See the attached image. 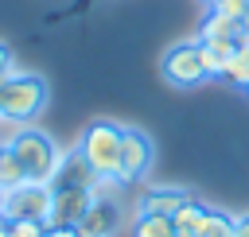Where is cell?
<instances>
[{"label":"cell","instance_id":"29","mask_svg":"<svg viewBox=\"0 0 249 237\" xmlns=\"http://www.w3.org/2000/svg\"><path fill=\"white\" fill-rule=\"evenodd\" d=\"M0 152H4V148H0Z\"/></svg>","mask_w":249,"mask_h":237},{"label":"cell","instance_id":"16","mask_svg":"<svg viewBox=\"0 0 249 237\" xmlns=\"http://www.w3.org/2000/svg\"><path fill=\"white\" fill-rule=\"evenodd\" d=\"M23 183H31L27 171H23V163H19L12 152H0V190H16V186H23Z\"/></svg>","mask_w":249,"mask_h":237},{"label":"cell","instance_id":"24","mask_svg":"<svg viewBox=\"0 0 249 237\" xmlns=\"http://www.w3.org/2000/svg\"><path fill=\"white\" fill-rule=\"evenodd\" d=\"M0 237H8V218H0Z\"/></svg>","mask_w":249,"mask_h":237},{"label":"cell","instance_id":"23","mask_svg":"<svg viewBox=\"0 0 249 237\" xmlns=\"http://www.w3.org/2000/svg\"><path fill=\"white\" fill-rule=\"evenodd\" d=\"M237 47L249 54V23H241V35H237Z\"/></svg>","mask_w":249,"mask_h":237},{"label":"cell","instance_id":"11","mask_svg":"<svg viewBox=\"0 0 249 237\" xmlns=\"http://www.w3.org/2000/svg\"><path fill=\"white\" fill-rule=\"evenodd\" d=\"M237 35H241V19H233V16L218 12V8H206L202 23H198V31H195V39H198V43H214V39H237Z\"/></svg>","mask_w":249,"mask_h":237},{"label":"cell","instance_id":"28","mask_svg":"<svg viewBox=\"0 0 249 237\" xmlns=\"http://www.w3.org/2000/svg\"><path fill=\"white\" fill-rule=\"evenodd\" d=\"M179 237H183V233H179Z\"/></svg>","mask_w":249,"mask_h":237},{"label":"cell","instance_id":"18","mask_svg":"<svg viewBox=\"0 0 249 237\" xmlns=\"http://www.w3.org/2000/svg\"><path fill=\"white\" fill-rule=\"evenodd\" d=\"M23 128H27V124H19V120H12V117H4V113H0V148L8 152V148L16 144V136H19Z\"/></svg>","mask_w":249,"mask_h":237},{"label":"cell","instance_id":"19","mask_svg":"<svg viewBox=\"0 0 249 237\" xmlns=\"http://www.w3.org/2000/svg\"><path fill=\"white\" fill-rule=\"evenodd\" d=\"M218 12H226V16H233V19H241L245 23V12H249V0H218L214 4Z\"/></svg>","mask_w":249,"mask_h":237},{"label":"cell","instance_id":"2","mask_svg":"<svg viewBox=\"0 0 249 237\" xmlns=\"http://www.w3.org/2000/svg\"><path fill=\"white\" fill-rule=\"evenodd\" d=\"M43 109H47V82L39 74L12 70L8 78H0V113L4 117L19 120V124H31Z\"/></svg>","mask_w":249,"mask_h":237},{"label":"cell","instance_id":"12","mask_svg":"<svg viewBox=\"0 0 249 237\" xmlns=\"http://www.w3.org/2000/svg\"><path fill=\"white\" fill-rule=\"evenodd\" d=\"M218 82H226L230 89H241V93H249V54H245L241 47H237V51L226 58V66H222Z\"/></svg>","mask_w":249,"mask_h":237},{"label":"cell","instance_id":"20","mask_svg":"<svg viewBox=\"0 0 249 237\" xmlns=\"http://www.w3.org/2000/svg\"><path fill=\"white\" fill-rule=\"evenodd\" d=\"M43 237H78V229H74V225H47Z\"/></svg>","mask_w":249,"mask_h":237},{"label":"cell","instance_id":"3","mask_svg":"<svg viewBox=\"0 0 249 237\" xmlns=\"http://www.w3.org/2000/svg\"><path fill=\"white\" fill-rule=\"evenodd\" d=\"M160 78H163L171 89H198V85L214 82L210 70H206V58H202V43H198V39H179V43H171V47L163 51V58H160Z\"/></svg>","mask_w":249,"mask_h":237},{"label":"cell","instance_id":"22","mask_svg":"<svg viewBox=\"0 0 249 237\" xmlns=\"http://www.w3.org/2000/svg\"><path fill=\"white\" fill-rule=\"evenodd\" d=\"M12 74V51H8V43H0V78H8Z\"/></svg>","mask_w":249,"mask_h":237},{"label":"cell","instance_id":"25","mask_svg":"<svg viewBox=\"0 0 249 237\" xmlns=\"http://www.w3.org/2000/svg\"><path fill=\"white\" fill-rule=\"evenodd\" d=\"M202 4H206V8H214V4H218V0H202Z\"/></svg>","mask_w":249,"mask_h":237},{"label":"cell","instance_id":"4","mask_svg":"<svg viewBox=\"0 0 249 237\" xmlns=\"http://www.w3.org/2000/svg\"><path fill=\"white\" fill-rule=\"evenodd\" d=\"M8 152L23 163V171H27L31 183H54L58 163H62V152H58V144H54L47 132H39V128L27 124V128L16 136V144H12Z\"/></svg>","mask_w":249,"mask_h":237},{"label":"cell","instance_id":"7","mask_svg":"<svg viewBox=\"0 0 249 237\" xmlns=\"http://www.w3.org/2000/svg\"><path fill=\"white\" fill-rule=\"evenodd\" d=\"M93 190L89 186H54V202L47 214V225H78L82 214L89 210Z\"/></svg>","mask_w":249,"mask_h":237},{"label":"cell","instance_id":"26","mask_svg":"<svg viewBox=\"0 0 249 237\" xmlns=\"http://www.w3.org/2000/svg\"><path fill=\"white\" fill-rule=\"evenodd\" d=\"M0 210H4V190H0Z\"/></svg>","mask_w":249,"mask_h":237},{"label":"cell","instance_id":"8","mask_svg":"<svg viewBox=\"0 0 249 237\" xmlns=\"http://www.w3.org/2000/svg\"><path fill=\"white\" fill-rule=\"evenodd\" d=\"M74 229H78V237H113L121 229V206H117V198L113 194L109 198H93L89 210L82 214V221Z\"/></svg>","mask_w":249,"mask_h":237},{"label":"cell","instance_id":"10","mask_svg":"<svg viewBox=\"0 0 249 237\" xmlns=\"http://www.w3.org/2000/svg\"><path fill=\"white\" fill-rule=\"evenodd\" d=\"M93 183H97V175H93V167L82 159V152H78V148H74V152H62V163H58V175H54L51 186H89V190H93Z\"/></svg>","mask_w":249,"mask_h":237},{"label":"cell","instance_id":"13","mask_svg":"<svg viewBox=\"0 0 249 237\" xmlns=\"http://www.w3.org/2000/svg\"><path fill=\"white\" fill-rule=\"evenodd\" d=\"M233 218H237V214H230V210L206 206L202 225H198V233H195V237H233Z\"/></svg>","mask_w":249,"mask_h":237},{"label":"cell","instance_id":"1","mask_svg":"<svg viewBox=\"0 0 249 237\" xmlns=\"http://www.w3.org/2000/svg\"><path fill=\"white\" fill-rule=\"evenodd\" d=\"M121 136H124V124L109 120V117H97L82 128L78 136V152L82 159L93 167L97 179H113L117 175V159H121Z\"/></svg>","mask_w":249,"mask_h":237},{"label":"cell","instance_id":"6","mask_svg":"<svg viewBox=\"0 0 249 237\" xmlns=\"http://www.w3.org/2000/svg\"><path fill=\"white\" fill-rule=\"evenodd\" d=\"M51 202H54V186L51 183H23L16 190H4V218L8 221H19V218H31V221H43L47 225V214H51Z\"/></svg>","mask_w":249,"mask_h":237},{"label":"cell","instance_id":"14","mask_svg":"<svg viewBox=\"0 0 249 237\" xmlns=\"http://www.w3.org/2000/svg\"><path fill=\"white\" fill-rule=\"evenodd\" d=\"M132 237H179V233H175V221H171V218L136 214V218H132Z\"/></svg>","mask_w":249,"mask_h":237},{"label":"cell","instance_id":"9","mask_svg":"<svg viewBox=\"0 0 249 237\" xmlns=\"http://www.w3.org/2000/svg\"><path fill=\"white\" fill-rule=\"evenodd\" d=\"M195 194L187 186H148L136 202V214H160V218H171L179 206H187Z\"/></svg>","mask_w":249,"mask_h":237},{"label":"cell","instance_id":"15","mask_svg":"<svg viewBox=\"0 0 249 237\" xmlns=\"http://www.w3.org/2000/svg\"><path fill=\"white\" fill-rule=\"evenodd\" d=\"M202 214H206V202H198V198H191L187 206H179V210L171 214V221H175V233H183V237H195V233H198V225H202Z\"/></svg>","mask_w":249,"mask_h":237},{"label":"cell","instance_id":"27","mask_svg":"<svg viewBox=\"0 0 249 237\" xmlns=\"http://www.w3.org/2000/svg\"><path fill=\"white\" fill-rule=\"evenodd\" d=\"M245 23H249V12H245Z\"/></svg>","mask_w":249,"mask_h":237},{"label":"cell","instance_id":"5","mask_svg":"<svg viewBox=\"0 0 249 237\" xmlns=\"http://www.w3.org/2000/svg\"><path fill=\"white\" fill-rule=\"evenodd\" d=\"M152 163H156V144H152V136L148 132H140V128H124V136H121V159H117V183L121 186H128V183H140L148 171H152Z\"/></svg>","mask_w":249,"mask_h":237},{"label":"cell","instance_id":"21","mask_svg":"<svg viewBox=\"0 0 249 237\" xmlns=\"http://www.w3.org/2000/svg\"><path fill=\"white\" fill-rule=\"evenodd\" d=\"M233 237H249V210L233 218Z\"/></svg>","mask_w":249,"mask_h":237},{"label":"cell","instance_id":"17","mask_svg":"<svg viewBox=\"0 0 249 237\" xmlns=\"http://www.w3.org/2000/svg\"><path fill=\"white\" fill-rule=\"evenodd\" d=\"M47 225L43 221H31V218H19V221H8V237H43Z\"/></svg>","mask_w":249,"mask_h":237}]
</instances>
